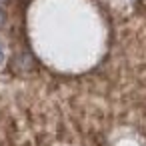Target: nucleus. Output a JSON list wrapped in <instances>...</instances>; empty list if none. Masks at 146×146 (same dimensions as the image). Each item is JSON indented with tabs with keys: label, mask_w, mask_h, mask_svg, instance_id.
Instances as JSON below:
<instances>
[{
	"label": "nucleus",
	"mask_w": 146,
	"mask_h": 146,
	"mask_svg": "<svg viewBox=\"0 0 146 146\" xmlns=\"http://www.w3.org/2000/svg\"><path fill=\"white\" fill-rule=\"evenodd\" d=\"M2 62H4V44L0 42V64H2Z\"/></svg>",
	"instance_id": "nucleus-1"
},
{
	"label": "nucleus",
	"mask_w": 146,
	"mask_h": 146,
	"mask_svg": "<svg viewBox=\"0 0 146 146\" xmlns=\"http://www.w3.org/2000/svg\"><path fill=\"white\" fill-rule=\"evenodd\" d=\"M0 20H2V14H0Z\"/></svg>",
	"instance_id": "nucleus-2"
}]
</instances>
